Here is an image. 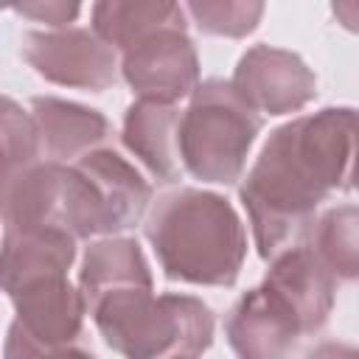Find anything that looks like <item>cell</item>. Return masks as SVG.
<instances>
[{"label": "cell", "mask_w": 359, "mask_h": 359, "mask_svg": "<svg viewBox=\"0 0 359 359\" xmlns=\"http://www.w3.org/2000/svg\"><path fill=\"white\" fill-rule=\"evenodd\" d=\"M359 109L325 107L269 132L247 171L238 199L264 261L311 241L317 205L353 188Z\"/></svg>", "instance_id": "1"}, {"label": "cell", "mask_w": 359, "mask_h": 359, "mask_svg": "<svg viewBox=\"0 0 359 359\" xmlns=\"http://www.w3.org/2000/svg\"><path fill=\"white\" fill-rule=\"evenodd\" d=\"M143 233L168 280L191 286H233L247 233L227 196L202 188H177L151 205Z\"/></svg>", "instance_id": "2"}, {"label": "cell", "mask_w": 359, "mask_h": 359, "mask_svg": "<svg viewBox=\"0 0 359 359\" xmlns=\"http://www.w3.org/2000/svg\"><path fill=\"white\" fill-rule=\"evenodd\" d=\"M90 317L123 359H196L213 342V311L194 294L121 289L101 297Z\"/></svg>", "instance_id": "3"}, {"label": "cell", "mask_w": 359, "mask_h": 359, "mask_svg": "<svg viewBox=\"0 0 359 359\" xmlns=\"http://www.w3.org/2000/svg\"><path fill=\"white\" fill-rule=\"evenodd\" d=\"M261 132V115L247 107L230 81H202L180 121V154L191 177L213 185L241 180L247 154Z\"/></svg>", "instance_id": "4"}, {"label": "cell", "mask_w": 359, "mask_h": 359, "mask_svg": "<svg viewBox=\"0 0 359 359\" xmlns=\"http://www.w3.org/2000/svg\"><path fill=\"white\" fill-rule=\"evenodd\" d=\"M6 230H67L76 238L95 236L93 199L76 165L39 160L14 174H3Z\"/></svg>", "instance_id": "5"}, {"label": "cell", "mask_w": 359, "mask_h": 359, "mask_svg": "<svg viewBox=\"0 0 359 359\" xmlns=\"http://www.w3.org/2000/svg\"><path fill=\"white\" fill-rule=\"evenodd\" d=\"M25 62L50 84L79 90H107L118 81V56L93 28L28 31L22 36Z\"/></svg>", "instance_id": "6"}, {"label": "cell", "mask_w": 359, "mask_h": 359, "mask_svg": "<svg viewBox=\"0 0 359 359\" xmlns=\"http://www.w3.org/2000/svg\"><path fill=\"white\" fill-rule=\"evenodd\" d=\"M230 84L247 107L266 115L300 112L317 98L311 67L297 53L272 45H252L238 59Z\"/></svg>", "instance_id": "7"}, {"label": "cell", "mask_w": 359, "mask_h": 359, "mask_svg": "<svg viewBox=\"0 0 359 359\" xmlns=\"http://www.w3.org/2000/svg\"><path fill=\"white\" fill-rule=\"evenodd\" d=\"M121 76L140 101L177 104L194 95L199 81V56L191 36L180 28L160 31L121 59Z\"/></svg>", "instance_id": "8"}, {"label": "cell", "mask_w": 359, "mask_h": 359, "mask_svg": "<svg viewBox=\"0 0 359 359\" xmlns=\"http://www.w3.org/2000/svg\"><path fill=\"white\" fill-rule=\"evenodd\" d=\"M17 311V323L25 334L48 348L76 345L81 337L87 303L81 289L70 283L65 272L36 275L3 289Z\"/></svg>", "instance_id": "9"}, {"label": "cell", "mask_w": 359, "mask_h": 359, "mask_svg": "<svg viewBox=\"0 0 359 359\" xmlns=\"http://www.w3.org/2000/svg\"><path fill=\"white\" fill-rule=\"evenodd\" d=\"M73 165L87 180L98 236L109 238L143 219L151 202V185L126 157H121L115 149H95Z\"/></svg>", "instance_id": "10"}, {"label": "cell", "mask_w": 359, "mask_h": 359, "mask_svg": "<svg viewBox=\"0 0 359 359\" xmlns=\"http://www.w3.org/2000/svg\"><path fill=\"white\" fill-rule=\"evenodd\" d=\"M300 334L294 314L264 283L244 292L224 320V337L238 359H286Z\"/></svg>", "instance_id": "11"}, {"label": "cell", "mask_w": 359, "mask_h": 359, "mask_svg": "<svg viewBox=\"0 0 359 359\" xmlns=\"http://www.w3.org/2000/svg\"><path fill=\"white\" fill-rule=\"evenodd\" d=\"M264 286H269L286 303L303 334H314L328 323L337 278L325 269V264L309 244L292 247L272 258Z\"/></svg>", "instance_id": "12"}, {"label": "cell", "mask_w": 359, "mask_h": 359, "mask_svg": "<svg viewBox=\"0 0 359 359\" xmlns=\"http://www.w3.org/2000/svg\"><path fill=\"white\" fill-rule=\"evenodd\" d=\"M31 115L42 143V160L73 165L84 154L101 149L109 135L107 118L84 104L56 98V95H36L31 98Z\"/></svg>", "instance_id": "13"}, {"label": "cell", "mask_w": 359, "mask_h": 359, "mask_svg": "<svg viewBox=\"0 0 359 359\" xmlns=\"http://www.w3.org/2000/svg\"><path fill=\"white\" fill-rule=\"evenodd\" d=\"M182 112L174 104L132 101L123 115L121 140L157 182H177L185 171L180 154Z\"/></svg>", "instance_id": "14"}, {"label": "cell", "mask_w": 359, "mask_h": 359, "mask_svg": "<svg viewBox=\"0 0 359 359\" xmlns=\"http://www.w3.org/2000/svg\"><path fill=\"white\" fill-rule=\"evenodd\" d=\"M79 289L90 309L121 289H154L149 261L135 238L126 236H109L98 238L87 247L79 269Z\"/></svg>", "instance_id": "15"}, {"label": "cell", "mask_w": 359, "mask_h": 359, "mask_svg": "<svg viewBox=\"0 0 359 359\" xmlns=\"http://www.w3.org/2000/svg\"><path fill=\"white\" fill-rule=\"evenodd\" d=\"M180 28L185 31V8L163 0H101L93 6V31L115 50H132L143 39Z\"/></svg>", "instance_id": "16"}, {"label": "cell", "mask_w": 359, "mask_h": 359, "mask_svg": "<svg viewBox=\"0 0 359 359\" xmlns=\"http://www.w3.org/2000/svg\"><path fill=\"white\" fill-rule=\"evenodd\" d=\"M76 236L67 230H6L3 233V289L36 275L65 272L76 261Z\"/></svg>", "instance_id": "17"}, {"label": "cell", "mask_w": 359, "mask_h": 359, "mask_svg": "<svg viewBox=\"0 0 359 359\" xmlns=\"http://www.w3.org/2000/svg\"><path fill=\"white\" fill-rule=\"evenodd\" d=\"M309 247L337 280H359V205H337L320 213Z\"/></svg>", "instance_id": "18"}, {"label": "cell", "mask_w": 359, "mask_h": 359, "mask_svg": "<svg viewBox=\"0 0 359 359\" xmlns=\"http://www.w3.org/2000/svg\"><path fill=\"white\" fill-rule=\"evenodd\" d=\"M185 14H191L196 28L205 34L238 39L258 28L264 3L258 0H191L185 6Z\"/></svg>", "instance_id": "19"}, {"label": "cell", "mask_w": 359, "mask_h": 359, "mask_svg": "<svg viewBox=\"0 0 359 359\" xmlns=\"http://www.w3.org/2000/svg\"><path fill=\"white\" fill-rule=\"evenodd\" d=\"M42 160V143L34 115L14 98H3V174H14Z\"/></svg>", "instance_id": "20"}, {"label": "cell", "mask_w": 359, "mask_h": 359, "mask_svg": "<svg viewBox=\"0 0 359 359\" xmlns=\"http://www.w3.org/2000/svg\"><path fill=\"white\" fill-rule=\"evenodd\" d=\"M3 353H6V359H98V356H93L90 351H81V348H76V345L48 348V345H42V342H36L31 334H25L17 320L8 325Z\"/></svg>", "instance_id": "21"}, {"label": "cell", "mask_w": 359, "mask_h": 359, "mask_svg": "<svg viewBox=\"0 0 359 359\" xmlns=\"http://www.w3.org/2000/svg\"><path fill=\"white\" fill-rule=\"evenodd\" d=\"M14 11L36 22H45L50 25V31H56V28H70L67 22L79 17V3H22L14 6Z\"/></svg>", "instance_id": "22"}, {"label": "cell", "mask_w": 359, "mask_h": 359, "mask_svg": "<svg viewBox=\"0 0 359 359\" xmlns=\"http://www.w3.org/2000/svg\"><path fill=\"white\" fill-rule=\"evenodd\" d=\"M306 359H359V345L348 342H320L309 351Z\"/></svg>", "instance_id": "23"}, {"label": "cell", "mask_w": 359, "mask_h": 359, "mask_svg": "<svg viewBox=\"0 0 359 359\" xmlns=\"http://www.w3.org/2000/svg\"><path fill=\"white\" fill-rule=\"evenodd\" d=\"M337 22L353 34H359V3H334L331 6Z\"/></svg>", "instance_id": "24"}, {"label": "cell", "mask_w": 359, "mask_h": 359, "mask_svg": "<svg viewBox=\"0 0 359 359\" xmlns=\"http://www.w3.org/2000/svg\"><path fill=\"white\" fill-rule=\"evenodd\" d=\"M353 188L359 191V160H356V171H353Z\"/></svg>", "instance_id": "25"}]
</instances>
